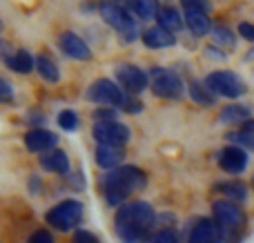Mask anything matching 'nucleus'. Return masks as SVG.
<instances>
[{
    "mask_svg": "<svg viewBox=\"0 0 254 243\" xmlns=\"http://www.w3.org/2000/svg\"><path fill=\"white\" fill-rule=\"evenodd\" d=\"M158 217L147 201H129L121 205L114 219V230L121 243H149Z\"/></svg>",
    "mask_w": 254,
    "mask_h": 243,
    "instance_id": "1",
    "label": "nucleus"
},
{
    "mask_svg": "<svg viewBox=\"0 0 254 243\" xmlns=\"http://www.w3.org/2000/svg\"><path fill=\"white\" fill-rule=\"evenodd\" d=\"M145 185H147V177H145L143 170L136 168V165H121L105 177L103 192H105L107 205L121 208L134 192L143 190Z\"/></svg>",
    "mask_w": 254,
    "mask_h": 243,
    "instance_id": "2",
    "label": "nucleus"
},
{
    "mask_svg": "<svg viewBox=\"0 0 254 243\" xmlns=\"http://www.w3.org/2000/svg\"><path fill=\"white\" fill-rule=\"evenodd\" d=\"M212 219L216 221L223 243H239L241 232L248 223V217L239 203H232L228 199H219L212 205Z\"/></svg>",
    "mask_w": 254,
    "mask_h": 243,
    "instance_id": "3",
    "label": "nucleus"
},
{
    "mask_svg": "<svg viewBox=\"0 0 254 243\" xmlns=\"http://www.w3.org/2000/svg\"><path fill=\"white\" fill-rule=\"evenodd\" d=\"M83 203L76 199H65L61 201L58 205H54L52 210H47L45 219L47 223L58 232H69V230H76L78 223L83 221Z\"/></svg>",
    "mask_w": 254,
    "mask_h": 243,
    "instance_id": "4",
    "label": "nucleus"
},
{
    "mask_svg": "<svg viewBox=\"0 0 254 243\" xmlns=\"http://www.w3.org/2000/svg\"><path fill=\"white\" fill-rule=\"evenodd\" d=\"M147 78L152 92L161 98H181V94H183V83L172 69L154 67V69H149Z\"/></svg>",
    "mask_w": 254,
    "mask_h": 243,
    "instance_id": "5",
    "label": "nucleus"
},
{
    "mask_svg": "<svg viewBox=\"0 0 254 243\" xmlns=\"http://www.w3.org/2000/svg\"><path fill=\"white\" fill-rule=\"evenodd\" d=\"M205 87L212 94H219L225 98H239L246 94V83L234 71H214L205 78Z\"/></svg>",
    "mask_w": 254,
    "mask_h": 243,
    "instance_id": "6",
    "label": "nucleus"
},
{
    "mask_svg": "<svg viewBox=\"0 0 254 243\" xmlns=\"http://www.w3.org/2000/svg\"><path fill=\"white\" fill-rule=\"evenodd\" d=\"M101 16H103V20H105L107 25L114 27V29L119 31L121 38H123L125 43L134 40L136 22L131 20V16L125 11L123 7H119V4H114V2H103L101 4Z\"/></svg>",
    "mask_w": 254,
    "mask_h": 243,
    "instance_id": "7",
    "label": "nucleus"
},
{
    "mask_svg": "<svg viewBox=\"0 0 254 243\" xmlns=\"http://www.w3.org/2000/svg\"><path fill=\"white\" fill-rule=\"evenodd\" d=\"M94 138L98 141V145H125L129 141V129L116 121L96 123L94 125Z\"/></svg>",
    "mask_w": 254,
    "mask_h": 243,
    "instance_id": "8",
    "label": "nucleus"
},
{
    "mask_svg": "<svg viewBox=\"0 0 254 243\" xmlns=\"http://www.w3.org/2000/svg\"><path fill=\"white\" fill-rule=\"evenodd\" d=\"M87 98L94 103H101V105H114L119 107L121 101H123V89L116 83L107 78H101L96 83H92V87L87 89Z\"/></svg>",
    "mask_w": 254,
    "mask_h": 243,
    "instance_id": "9",
    "label": "nucleus"
},
{
    "mask_svg": "<svg viewBox=\"0 0 254 243\" xmlns=\"http://www.w3.org/2000/svg\"><path fill=\"white\" fill-rule=\"evenodd\" d=\"M116 76H119L121 87H123L127 94H134V96L140 94L149 85L147 74L136 65H121L119 69H116Z\"/></svg>",
    "mask_w": 254,
    "mask_h": 243,
    "instance_id": "10",
    "label": "nucleus"
},
{
    "mask_svg": "<svg viewBox=\"0 0 254 243\" xmlns=\"http://www.w3.org/2000/svg\"><path fill=\"white\" fill-rule=\"evenodd\" d=\"M219 165L223 172L228 174H241L248 168V152L239 145H228L221 150L219 154Z\"/></svg>",
    "mask_w": 254,
    "mask_h": 243,
    "instance_id": "11",
    "label": "nucleus"
},
{
    "mask_svg": "<svg viewBox=\"0 0 254 243\" xmlns=\"http://www.w3.org/2000/svg\"><path fill=\"white\" fill-rule=\"evenodd\" d=\"M188 243H223L214 219H198L188 232Z\"/></svg>",
    "mask_w": 254,
    "mask_h": 243,
    "instance_id": "12",
    "label": "nucleus"
},
{
    "mask_svg": "<svg viewBox=\"0 0 254 243\" xmlns=\"http://www.w3.org/2000/svg\"><path fill=\"white\" fill-rule=\"evenodd\" d=\"M58 143L56 134H52L49 129H43V127H34L25 134V145L29 152H49L54 150V145Z\"/></svg>",
    "mask_w": 254,
    "mask_h": 243,
    "instance_id": "13",
    "label": "nucleus"
},
{
    "mask_svg": "<svg viewBox=\"0 0 254 243\" xmlns=\"http://www.w3.org/2000/svg\"><path fill=\"white\" fill-rule=\"evenodd\" d=\"M61 49L69 58H76V61H89V58H92V49H89L87 43H85L78 34H74V31H67V34L61 36Z\"/></svg>",
    "mask_w": 254,
    "mask_h": 243,
    "instance_id": "14",
    "label": "nucleus"
},
{
    "mask_svg": "<svg viewBox=\"0 0 254 243\" xmlns=\"http://www.w3.org/2000/svg\"><path fill=\"white\" fill-rule=\"evenodd\" d=\"M125 159V147L123 145H98L96 147V163L103 170H116L121 168Z\"/></svg>",
    "mask_w": 254,
    "mask_h": 243,
    "instance_id": "15",
    "label": "nucleus"
},
{
    "mask_svg": "<svg viewBox=\"0 0 254 243\" xmlns=\"http://www.w3.org/2000/svg\"><path fill=\"white\" fill-rule=\"evenodd\" d=\"M214 192L221 194V199H228L232 203H246L248 196H250L246 183L241 181H221L214 185Z\"/></svg>",
    "mask_w": 254,
    "mask_h": 243,
    "instance_id": "16",
    "label": "nucleus"
},
{
    "mask_svg": "<svg viewBox=\"0 0 254 243\" xmlns=\"http://www.w3.org/2000/svg\"><path fill=\"white\" fill-rule=\"evenodd\" d=\"M40 165L43 170L47 172H54V174H67L69 172V159H67L65 152L61 150H49L40 156Z\"/></svg>",
    "mask_w": 254,
    "mask_h": 243,
    "instance_id": "17",
    "label": "nucleus"
},
{
    "mask_svg": "<svg viewBox=\"0 0 254 243\" xmlns=\"http://www.w3.org/2000/svg\"><path fill=\"white\" fill-rule=\"evenodd\" d=\"M143 43L147 45L149 49H165V47H172V45L176 43V38L172 31H167V29H163V27L156 25L143 34Z\"/></svg>",
    "mask_w": 254,
    "mask_h": 243,
    "instance_id": "18",
    "label": "nucleus"
},
{
    "mask_svg": "<svg viewBox=\"0 0 254 243\" xmlns=\"http://www.w3.org/2000/svg\"><path fill=\"white\" fill-rule=\"evenodd\" d=\"M7 65L11 71H18V74H29L31 69L36 67V58L31 56L29 52H25V49H18L16 54H11V56L7 58Z\"/></svg>",
    "mask_w": 254,
    "mask_h": 243,
    "instance_id": "19",
    "label": "nucleus"
},
{
    "mask_svg": "<svg viewBox=\"0 0 254 243\" xmlns=\"http://www.w3.org/2000/svg\"><path fill=\"white\" fill-rule=\"evenodd\" d=\"M185 25L190 27L194 36H205L212 29V20L207 13L201 11H185Z\"/></svg>",
    "mask_w": 254,
    "mask_h": 243,
    "instance_id": "20",
    "label": "nucleus"
},
{
    "mask_svg": "<svg viewBox=\"0 0 254 243\" xmlns=\"http://www.w3.org/2000/svg\"><path fill=\"white\" fill-rule=\"evenodd\" d=\"M156 20H158V27H163V29H167V31H179L181 27H183L181 13L172 7H163L161 11H158Z\"/></svg>",
    "mask_w": 254,
    "mask_h": 243,
    "instance_id": "21",
    "label": "nucleus"
},
{
    "mask_svg": "<svg viewBox=\"0 0 254 243\" xmlns=\"http://www.w3.org/2000/svg\"><path fill=\"white\" fill-rule=\"evenodd\" d=\"M36 71L45 80H49V83H58V78H61V71H58L56 62L47 56H36Z\"/></svg>",
    "mask_w": 254,
    "mask_h": 243,
    "instance_id": "22",
    "label": "nucleus"
},
{
    "mask_svg": "<svg viewBox=\"0 0 254 243\" xmlns=\"http://www.w3.org/2000/svg\"><path fill=\"white\" fill-rule=\"evenodd\" d=\"M131 9L138 18L149 20V18H156L161 7H158V0H131Z\"/></svg>",
    "mask_w": 254,
    "mask_h": 243,
    "instance_id": "23",
    "label": "nucleus"
},
{
    "mask_svg": "<svg viewBox=\"0 0 254 243\" xmlns=\"http://www.w3.org/2000/svg\"><path fill=\"white\" fill-rule=\"evenodd\" d=\"M250 119V110L243 105H230L221 112V123H230V125H237L241 121Z\"/></svg>",
    "mask_w": 254,
    "mask_h": 243,
    "instance_id": "24",
    "label": "nucleus"
},
{
    "mask_svg": "<svg viewBox=\"0 0 254 243\" xmlns=\"http://www.w3.org/2000/svg\"><path fill=\"white\" fill-rule=\"evenodd\" d=\"M190 96H192V101L198 103V105H205V107L214 105V94H212L203 83H192L190 85Z\"/></svg>",
    "mask_w": 254,
    "mask_h": 243,
    "instance_id": "25",
    "label": "nucleus"
},
{
    "mask_svg": "<svg viewBox=\"0 0 254 243\" xmlns=\"http://www.w3.org/2000/svg\"><path fill=\"white\" fill-rule=\"evenodd\" d=\"M149 243H181V237L174 228H163L149 239Z\"/></svg>",
    "mask_w": 254,
    "mask_h": 243,
    "instance_id": "26",
    "label": "nucleus"
},
{
    "mask_svg": "<svg viewBox=\"0 0 254 243\" xmlns=\"http://www.w3.org/2000/svg\"><path fill=\"white\" fill-rule=\"evenodd\" d=\"M58 125H61L63 129H67V132H74V129L78 127V116H76V112L63 110L61 114H58Z\"/></svg>",
    "mask_w": 254,
    "mask_h": 243,
    "instance_id": "27",
    "label": "nucleus"
},
{
    "mask_svg": "<svg viewBox=\"0 0 254 243\" xmlns=\"http://www.w3.org/2000/svg\"><path fill=\"white\" fill-rule=\"evenodd\" d=\"M119 110L127 112V114H138V112L143 110V103H140L134 94H123V101H121Z\"/></svg>",
    "mask_w": 254,
    "mask_h": 243,
    "instance_id": "28",
    "label": "nucleus"
},
{
    "mask_svg": "<svg viewBox=\"0 0 254 243\" xmlns=\"http://www.w3.org/2000/svg\"><path fill=\"white\" fill-rule=\"evenodd\" d=\"M214 40L216 45H223V47H234V34L228 27H214Z\"/></svg>",
    "mask_w": 254,
    "mask_h": 243,
    "instance_id": "29",
    "label": "nucleus"
},
{
    "mask_svg": "<svg viewBox=\"0 0 254 243\" xmlns=\"http://www.w3.org/2000/svg\"><path fill=\"white\" fill-rule=\"evenodd\" d=\"M185 11H201V13H207L212 9L210 0H181Z\"/></svg>",
    "mask_w": 254,
    "mask_h": 243,
    "instance_id": "30",
    "label": "nucleus"
},
{
    "mask_svg": "<svg viewBox=\"0 0 254 243\" xmlns=\"http://www.w3.org/2000/svg\"><path fill=\"white\" fill-rule=\"evenodd\" d=\"M230 138H232L239 147H248V150L254 152V134H250V132H234V134H230Z\"/></svg>",
    "mask_w": 254,
    "mask_h": 243,
    "instance_id": "31",
    "label": "nucleus"
},
{
    "mask_svg": "<svg viewBox=\"0 0 254 243\" xmlns=\"http://www.w3.org/2000/svg\"><path fill=\"white\" fill-rule=\"evenodd\" d=\"M74 243H101L98 237L89 230H76L74 232Z\"/></svg>",
    "mask_w": 254,
    "mask_h": 243,
    "instance_id": "32",
    "label": "nucleus"
},
{
    "mask_svg": "<svg viewBox=\"0 0 254 243\" xmlns=\"http://www.w3.org/2000/svg\"><path fill=\"white\" fill-rule=\"evenodd\" d=\"M27 243H56V241H54V237L49 235L47 230H36L34 235L27 239Z\"/></svg>",
    "mask_w": 254,
    "mask_h": 243,
    "instance_id": "33",
    "label": "nucleus"
},
{
    "mask_svg": "<svg viewBox=\"0 0 254 243\" xmlns=\"http://www.w3.org/2000/svg\"><path fill=\"white\" fill-rule=\"evenodd\" d=\"M11 98H13V89H11V85H9L7 80L0 78V103H9Z\"/></svg>",
    "mask_w": 254,
    "mask_h": 243,
    "instance_id": "34",
    "label": "nucleus"
},
{
    "mask_svg": "<svg viewBox=\"0 0 254 243\" xmlns=\"http://www.w3.org/2000/svg\"><path fill=\"white\" fill-rule=\"evenodd\" d=\"M239 34H241L246 40L254 43V25L252 22H241V25H239Z\"/></svg>",
    "mask_w": 254,
    "mask_h": 243,
    "instance_id": "35",
    "label": "nucleus"
},
{
    "mask_svg": "<svg viewBox=\"0 0 254 243\" xmlns=\"http://www.w3.org/2000/svg\"><path fill=\"white\" fill-rule=\"evenodd\" d=\"M241 132H250V134H254V119H250V121H246V123H243Z\"/></svg>",
    "mask_w": 254,
    "mask_h": 243,
    "instance_id": "36",
    "label": "nucleus"
},
{
    "mask_svg": "<svg viewBox=\"0 0 254 243\" xmlns=\"http://www.w3.org/2000/svg\"><path fill=\"white\" fill-rule=\"evenodd\" d=\"M0 31H2V20H0Z\"/></svg>",
    "mask_w": 254,
    "mask_h": 243,
    "instance_id": "37",
    "label": "nucleus"
},
{
    "mask_svg": "<svg viewBox=\"0 0 254 243\" xmlns=\"http://www.w3.org/2000/svg\"><path fill=\"white\" fill-rule=\"evenodd\" d=\"M119 2H127V0H119Z\"/></svg>",
    "mask_w": 254,
    "mask_h": 243,
    "instance_id": "38",
    "label": "nucleus"
}]
</instances>
